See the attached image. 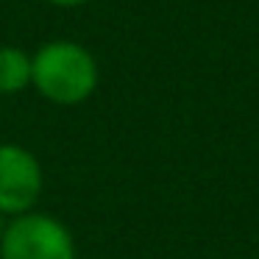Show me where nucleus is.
I'll list each match as a JSON object with an SVG mask.
<instances>
[{
  "label": "nucleus",
  "mask_w": 259,
  "mask_h": 259,
  "mask_svg": "<svg viewBox=\"0 0 259 259\" xmlns=\"http://www.w3.org/2000/svg\"><path fill=\"white\" fill-rule=\"evenodd\" d=\"M31 81L53 103H81L98 84V64L75 42H51L31 59Z\"/></svg>",
  "instance_id": "obj_1"
},
{
  "label": "nucleus",
  "mask_w": 259,
  "mask_h": 259,
  "mask_svg": "<svg viewBox=\"0 0 259 259\" xmlns=\"http://www.w3.org/2000/svg\"><path fill=\"white\" fill-rule=\"evenodd\" d=\"M0 259H75V242L56 218L25 212L3 231Z\"/></svg>",
  "instance_id": "obj_2"
},
{
  "label": "nucleus",
  "mask_w": 259,
  "mask_h": 259,
  "mask_svg": "<svg viewBox=\"0 0 259 259\" xmlns=\"http://www.w3.org/2000/svg\"><path fill=\"white\" fill-rule=\"evenodd\" d=\"M42 192V167L31 151L0 145V214L31 212Z\"/></svg>",
  "instance_id": "obj_3"
},
{
  "label": "nucleus",
  "mask_w": 259,
  "mask_h": 259,
  "mask_svg": "<svg viewBox=\"0 0 259 259\" xmlns=\"http://www.w3.org/2000/svg\"><path fill=\"white\" fill-rule=\"evenodd\" d=\"M31 81V59L20 48H0V92L12 95Z\"/></svg>",
  "instance_id": "obj_4"
},
{
  "label": "nucleus",
  "mask_w": 259,
  "mask_h": 259,
  "mask_svg": "<svg viewBox=\"0 0 259 259\" xmlns=\"http://www.w3.org/2000/svg\"><path fill=\"white\" fill-rule=\"evenodd\" d=\"M56 6H81V3H90V0H51Z\"/></svg>",
  "instance_id": "obj_5"
},
{
  "label": "nucleus",
  "mask_w": 259,
  "mask_h": 259,
  "mask_svg": "<svg viewBox=\"0 0 259 259\" xmlns=\"http://www.w3.org/2000/svg\"><path fill=\"white\" fill-rule=\"evenodd\" d=\"M3 231H6V226H3V214H0V240H3Z\"/></svg>",
  "instance_id": "obj_6"
}]
</instances>
